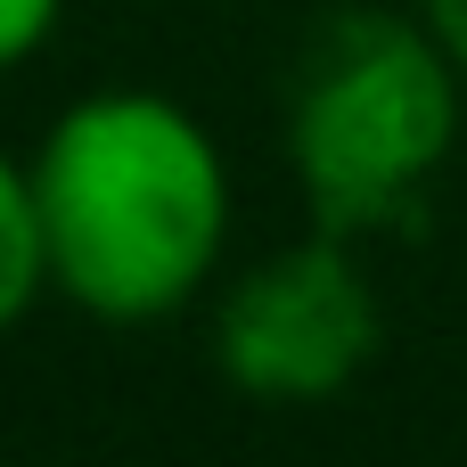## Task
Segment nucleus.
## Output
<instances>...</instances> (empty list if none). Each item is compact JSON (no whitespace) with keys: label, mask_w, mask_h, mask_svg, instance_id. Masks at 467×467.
<instances>
[{"label":"nucleus","mask_w":467,"mask_h":467,"mask_svg":"<svg viewBox=\"0 0 467 467\" xmlns=\"http://www.w3.org/2000/svg\"><path fill=\"white\" fill-rule=\"evenodd\" d=\"M378 353V296L361 287L345 238H304L254 263L213 320V361L254 402H320Z\"/></svg>","instance_id":"obj_3"},{"label":"nucleus","mask_w":467,"mask_h":467,"mask_svg":"<svg viewBox=\"0 0 467 467\" xmlns=\"http://www.w3.org/2000/svg\"><path fill=\"white\" fill-rule=\"evenodd\" d=\"M427 25H435V41L467 66V0H427Z\"/></svg>","instance_id":"obj_6"},{"label":"nucleus","mask_w":467,"mask_h":467,"mask_svg":"<svg viewBox=\"0 0 467 467\" xmlns=\"http://www.w3.org/2000/svg\"><path fill=\"white\" fill-rule=\"evenodd\" d=\"M66 0H0V66H25L49 33H57Z\"/></svg>","instance_id":"obj_5"},{"label":"nucleus","mask_w":467,"mask_h":467,"mask_svg":"<svg viewBox=\"0 0 467 467\" xmlns=\"http://www.w3.org/2000/svg\"><path fill=\"white\" fill-rule=\"evenodd\" d=\"M33 197H41L49 287L90 320L181 312L213 279L230 238L222 148L164 90L74 99L33 156Z\"/></svg>","instance_id":"obj_1"},{"label":"nucleus","mask_w":467,"mask_h":467,"mask_svg":"<svg viewBox=\"0 0 467 467\" xmlns=\"http://www.w3.org/2000/svg\"><path fill=\"white\" fill-rule=\"evenodd\" d=\"M451 66L460 57L435 41V25H402L386 8H337L304 41L287 148L328 238L386 230L419 205L460 123Z\"/></svg>","instance_id":"obj_2"},{"label":"nucleus","mask_w":467,"mask_h":467,"mask_svg":"<svg viewBox=\"0 0 467 467\" xmlns=\"http://www.w3.org/2000/svg\"><path fill=\"white\" fill-rule=\"evenodd\" d=\"M41 287H49V246H41L33 164H16V156L0 148V328H16Z\"/></svg>","instance_id":"obj_4"}]
</instances>
